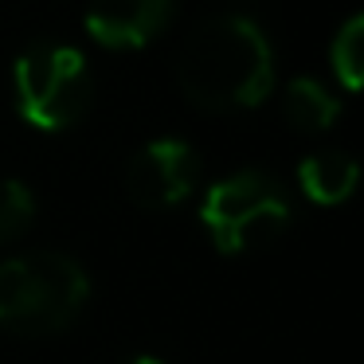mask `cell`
Returning a JSON list of instances; mask_svg holds the SVG:
<instances>
[{"mask_svg":"<svg viewBox=\"0 0 364 364\" xmlns=\"http://www.w3.org/2000/svg\"><path fill=\"white\" fill-rule=\"evenodd\" d=\"M176 87L196 110H255L274 90V48L247 16H212L176 51Z\"/></svg>","mask_w":364,"mask_h":364,"instance_id":"obj_1","label":"cell"},{"mask_svg":"<svg viewBox=\"0 0 364 364\" xmlns=\"http://www.w3.org/2000/svg\"><path fill=\"white\" fill-rule=\"evenodd\" d=\"M12 95L28 126L43 134L71 129L95 98L87 55L71 43H32L12 63Z\"/></svg>","mask_w":364,"mask_h":364,"instance_id":"obj_3","label":"cell"},{"mask_svg":"<svg viewBox=\"0 0 364 364\" xmlns=\"http://www.w3.org/2000/svg\"><path fill=\"white\" fill-rule=\"evenodd\" d=\"M356 181H360V168L348 153H337V149H325V153H314L298 165V184L314 204L321 208H333V204H345L348 196L356 192Z\"/></svg>","mask_w":364,"mask_h":364,"instance_id":"obj_7","label":"cell"},{"mask_svg":"<svg viewBox=\"0 0 364 364\" xmlns=\"http://www.w3.org/2000/svg\"><path fill=\"white\" fill-rule=\"evenodd\" d=\"M176 0H90L87 32L110 51H137L168 28Z\"/></svg>","mask_w":364,"mask_h":364,"instance_id":"obj_6","label":"cell"},{"mask_svg":"<svg viewBox=\"0 0 364 364\" xmlns=\"http://www.w3.org/2000/svg\"><path fill=\"white\" fill-rule=\"evenodd\" d=\"M134 364H161V360H157V356H137Z\"/></svg>","mask_w":364,"mask_h":364,"instance_id":"obj_11","label":"cell"},{"mask_svg":"<svg viewBox=\"0 0 364 364\" xmlns=\"http://www.w3.org/2000/svg\"><path fill=\"white\" fill-rule=\"evenodd\" d=\"M90 298L87 270L59 251H36L0 262V329L43 337L82 314Z\"/></svg>","mask_w":364,"mask_h":364,"instance_id":"obj_2","label":"cell"},{"mask_svg":"<svg viewBox=\"0 0 364 364\" xmlns=\"http://www.w3.org/2000/svg\"><path fill=\"white\" fill-rule=\"evenodd\" d=\"M200 184V157L181 137H157L141 145L126 165V192L137 208L165 212L196 192Z\"/></svg>","mask_w":364,"mask_h":364,"instance_id":"obj_5","label":"cell"},{"mask_svg":"<svg viewBox=\"0 0 364 364\" xmlns=\"http://www.w3.org/2000/svg\"><path fill=\"white\" fill-rule=\"evenodd\" d=\"M36 220V196L20 181H0V243L24 235Z\"/></svg>","mask_w":364,"mask_h":364,"instance_id":"obj_10","label":"cell"},{"mask_svg":"<svg viewBox=\"0 0 364 364\" xmlns=\"http://www.w3.org/2000/svg\"><path fill=\"white\" fill-rule=\"evenodd\" d=\"M329 63L345 90L360 87V79H364V16H353L337 32V40L329 48Z\"/></svg>","mask_w":364,"mask_h":364,"instance_id":"obj_9","label":"cell"},{"mask_svg":"<svg viewBox=\"0 0 364 364\" xmlns=\"http://www.w3.org/2000/svg\"><path fill=\"white\" fill-rule=\"evenodd\" d=\"M200 220L223 255H251L270 247L290 228L294 208L274 176L259 173V168H243L208 188L204 204H200Z\"/></svg>","mask_w":364,"mask_h":364,"instance_id":"obj_4","label":"cell"},{"mask_svg":"<svg viewBox=\"0 0 364 364\" xmlns=\"http://www.w3.org/2000/svg\"><path fill=\"white\" fill-rule=\"evenodd\" d=\"M282 118L298 134H325L341 118V102L317 79H294L282 95Z\"/></svg>","mask_w":364,"mask_h":364,"instance_id":"obj_8","label":"cell"}]
</instances>
